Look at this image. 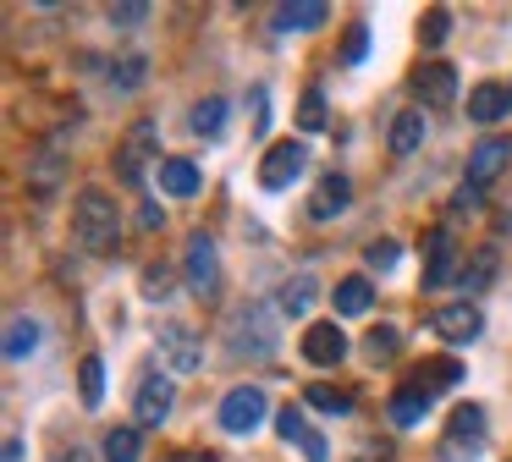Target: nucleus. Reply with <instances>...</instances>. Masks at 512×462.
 Masks as SVG:
<instances>
[{"label": "nucleus", "instance_id": "f257e3e1", "mask_svg": "<svg viewBox=\"0 0 512 462\" xmlns=\"http://www.w3.org/2000/svg\"><path fill=\"white\" fill-rule=\"evenodd\" d=\"M72 231H78V242L89 253H116V231H122L116 198L100 193V187H83L78 204H72Z\"/></svg>", "mask_w": 512, "mask_h": 462}, {"label": "nucleus", "instance_id": "f03ea898", "mask_svg": "<svg viewBox=\"0 0 512 462\" xmlns=\"http://www.w3.org/2000/svg\"><path fill=\"white\" fill-rule=\"evenodd\" d=\"M265 413H270V402H265V391L259 385H232V391L221 396V429L226 435H254L259 424H265Z\"/></svg>", "mask_w": 512, "mask_h": 462}, {"label": "nucleus", "instance_id": "7ed1b4c3", "mask_svg": "<svg viewBox=\"0 0 512 462\" xmlns=\"http://www.w3.org/2000/svg\"><path fill=\"white\" fill-rule=\"evenodd\" d=\"M232 347L248 352V358H270V352H276V325H270V308H265V303L237 308V319H232Z\"/></svg>", "mask_w": 512, "mask_h": 462}, {"label": "nucleus", "instance_id": "20e7f679", "mask_svg": "<svg viewBox=\"0 0 512 462\" xmlns=\"http://www.w3.org/2000/svg\"><path fill=\"white\" fill-rule=\"evenodd\" d=\"M182 270H188V286H193L199 297H215V292H221V259H215V237H210V231H193V237H188Z\"/></svg>", "mask_w": 512, "mask_h": 462}, {"label": "nucleus", "instance_id": "39448f33", "mask_svg": "<svg viewBox=\"0 0 512 462\" xmlns=\"http://www.w3.org/2000/svg\"><path fill=\"white\" fill-rule=\"evenodd\" d=\"M303 165H309V149H303L298 138L276 143V149H265V160H259V187H265V193H281V187H292L303 176Z\"/></svg>", "mask_w": 512, "mask_h": 462}, {"label": "nucleus", "instance_id": "423d86ee", "mask_svg": "<svg viewBox=\"0 0 512 462\" xmlns=\"http://www.w3.org/2000/svg\"><path fill=\"white\" fill-rule=\"evenodd\" d=\"M160 363L177 374H199L204 369V341L193 336L182 319H171V325H160Z\"/></svg>", "mask_w": 512, "mask_h": 462}, {"label": "nucleus", "instance_id": "0eeeda50", "mask_svg": "<svg viewBox=\"0 0 512 462\" xmlns=\"http://www.w3.org/2000/svg\"><path fill=\"white\" fill-rule=\"evenodd\" d=\"M452 281H463L457 275V242H452V231H424V292H441V286H452Z\"/></svg>", "mask_w": 512, "mask_h": 462}, {"label": "nucleus", "instance_id": "6e6552de", "mask_svg": "<svg viewBox=\"0 0 512 462\" xmlns=\"http://www.w3.org/2000/svg\"><path fill=\"white\" fill-rule=\"evenodd\" d=\"M171 402H177V385L166 380V374H144L133 391V413H138V429H160L171 418Z\"/></svg>", "mask_w": 512, "mask_h": 462}, {"label": "nucleus", "instance_id": "1a4fd4ad", "mask_svg": "<svg viewBox=\"0 0 512 462\" xmlns=\"http://www.w3.org/2000/svg\"><path fill=\"white\" fill-rule=\"evenodd\" d=\"M512 165V138H479L474 149H468V171H463V182L468 187H490L501 171Z\"/></svg>", "mask_w": 512, "mask_h": 462}, {"label": "nucleus", "instance_id": "9d476101", "mask_svg": "<svg viewBox=\"0 0 512 462\" xmlns=\"http://www.w3.org/2000/svg\"><path fill=\"white\" fill-rule=\"evenodd\" d=\"M430 325H435V336L441 341H452V347H463V341H474L479 336V308L474 303H446V308H435L430 314Z\"/></svg>", "mask_w": 512, "mask_h": 462}, {"label": "nucleus", "instance_id": "9b49d317", "mask_svg": "<svg viewBox=\"0 0 512 462\" xmlns=\"http://www.w3.org/2000/svg\"><path fill=\"white\" fill-rule=\"evenodd\" d=\"M413 94H419L424 105H452V94H457L452 61H424L419 72H413Z\"/></svg>", "mask_w": 512, "mask_h": 462}, {"label": "nucleus", "instance_id": "f8f14e48", "mask_svg": "<svg viewBox=\"0 0 512 462\" xmlns=\"http://www.w3.org/2000/svg\"><path fill=\"white\" fill-rule=\"evenodd\" d=\"M303 358L309 363H320V369H331V363H342L347 358V336H342V325H309L303 330Z\"/></svg>", "mask_w": 512, "mask_h": 462}, {"label": "nucleus", "instance_id": "ddd939ff", "mask_svg": "<svg viewBox=\"0 0 512 462\" xmlns=\"http://www.w3.org/2000/svg\"><path fill=\"white\" fill-rule=\"evenodd\" d=\"M149 143H155V127H149V121H138V127L122 138V154H116V176H122V182H144Z\"/></svg>", "mask_w": 512, "mask_h": 462}, {"label": "nucleus", "instance_id": "4468645a", "mask_svg": "<svg viewBox=\"0 0 512 462\" xmlns=\"http://www.w3.org/2000/svg\"><path fill=\"white\" fill-rule=\"evenodd\" d=\"M342 209H347V176L342 171H325L320 187H314V198H309V215L314 220H331V215H342Z\"/></svg>", "mask_w": 512, "mask_h": 462}, {"label": "nucleus", "instance_id": "2eb2a0df", "mask_svg": "<svg viewBox=\"0 0 512 462\" xmlns=\"http://www.w3.org/2000/svg\"><path fill=\"white\" fill-rule=\"evenodd\" d=\"M507 110H512V88H501V83H479L474 94H468V116L485 121V127H490V121H501Z\"/></svg>", "mask_w": 512, "mask_h": 462}, {"label": "nucleus", "instance_id": "dca6fc26", "mask_svg": "<svg viewBox=\"0 0 512 462\" xmlns=\"http://www.w3.org/2000/svg\"><path fill=\"white\" fill-rule=\"evenodd\" d=\"M331 17V6L325 0H292V6H276V28L281 33H309V28H320V22Z\"/></svg>", "mask_w": 512, "mask_h": 462}, {"label": "nucleus", "instance_id": "f3484780", "mask_svg": "<svg viewBox=\"0 0 512 462\" xmlns=\"http://www.w3.org/2000/svg\"><path fill=\"white\" fill-rule=\"evenodd\" d=\"M160 187L177 193V198H193L199 193V165L182 160V154H166V160H160Z\"/></svg>", "mask_w": 512, "mask_h": 462}, {"label": "nucleus", "instance_id": "a211bd4d", "mask_svg": "<svg viewBox=\"0 0 512 462\" xmlns=\"http://www.w3.org/2000/svg\"><path fill=\"white\" fill-rule=\"evenodd\" d=\"M369 303H375V286H369L364 275H347V281H336V314H342V319L369 314Z\"/></svg>", "mask_w": 512, "mask_h": 462}, {"label": "nucleus", "instance_id": "6ab92c4d", "mask_svg": "<svg viewBox=\"0 0 512 462\" xmlns=\"http://www.w3.org/2000/svg\"><path fill=\"white\" fill-rule=\"evenodd\" d=\"M457 380H463V363H457V358H424L419 363V380H413V385L435 396V391H452Z\"/></svg>", "mask_w": 512, "mask_h": 462}, {"label": "nucleus", "instance_id": "aec40b11", "mask_svg": "<svg viewBox=\"0 0 512 462\" xmlns=\"http://www.w3.org/2000/svg\"><path fill=\"white\" fill-rule=\"evenodd\" d=\"M424 413H430V391H419V385H402V391L391 396V424L413 429Z\"/></svg>", "mask_w": 512, "mask_h": 462}, {"label": "nucleus", "instance_id": "412c9836", "mask_svg": "<svg viewBox=\"0 0 512 462\" xmlns=\"http://www.w3.org/2000/svg\"><path fill=\"white\" fill-rule=\"evenodd\" d=\"M446 440H485V407H474V402H463V407H452V418H446Z\"/></svg>", "mask_w": 512, "mask_h": 462}, {"label": "nucleus", "instance_id": "4be33fe9", "mask_svg": "<svg viewBox=\"0 0 512 462\" xmlns=\"http://www.w3.org/2000/svg\"><path fill=\"white\" fill-rule=\"evenodd\" d=\"M34 347H39V319L17 314L12 325H6V363H23Z\"/></svg>", "mask_w": 512, "mask_h": 462}, {"label": "nucleus", "instance_id": "5701e85b", "mask_svg": "<svg viewBox=\"0 0 512 462\" xmlns=\"http://www.w3.org/2000/svg\"><path fill=\"white\" fill-rule=\"evenodd\" d=\"M144 457V435H138V424H116L111 435H105V462H138Z\"/></svg>", "mask_w": 512, "mask_h": 462}, {"label": "nucleus", "instance_id": "b1692460", "mask_svg": "<svg viewBox=\"0 0 512 462\" xmlns=\"http://www.w3.org/2000/svg\"><path fill=\"white\" fill-rule=\"evenodd\" d=\"M314 297H320V281H314V275H292V281L281 286L276 308H281V314H309Z\"/></svg>", "mask_w": 512, "mask_h": 462}, {"label": "nucleus", "instance_id": "393cba45", "mask_svg": "<svg viewBox=\"0 0 512 462\" xmlns=\"http://www.w3.org/2000/svg\"><path fill=\"white\" fill-rule=\"evenodd\" d=\"M424 143V116L419 110H402L397 121H391V154H413Z\"/></svg>", "mask_w": 512, "mask_h": 462}, {"label": "nucleus", "instance_id": "a878e982", "mask_svg": "<svg viewBox=\"0 0 512 462\" xmlns=\"http://www.w3.org/2000/svg\"><path fill=\"white\" fill-rule=\"evenodd\" d=\"M490 281H496V248L468 253V264H463V286H468V292H485Z\"/></svg>", "mask_w": 512, "mask_h": 462}, {"label": "nucleus", "instance_id": "bb28decb", "mask_svg": "<svg viewBox=\"0 0 512 462\" xmlns=\"http://www.w3.org/2000/svg\"><path fill=\"white\" fill-rule=\"evenodd\" d=\"M221 127H226V99H199V105H193V132H199V138H221Z\"/></svg>", "mask_w": 512, "mask_h": 462}, {"label": "nucleus", "instance_id": "cd10ccee", "mask_svg": "<svg viewBox=\"0 0 512 462\" xmlns=\"http://www.w3.org/2000/svg\"><path fill=\"white\" fill-rule=\"evenodd\" d=\"M303 402L309 407H320V413H331V418H342V413H353V396L347 391H336V385H309V391H303Z\"/></svg>", "mask_w": 512, "mask_h": 462}, {"label": "nucleus", "instance_id": "c85d7f7f", "mask_svg": "<svg viewBox=\"0 0 512 462\" xmlns=\"http://www.w3.org/2000/svg\"><path fill=\"white\" fill-rule=\"evenodd\" d=\"M78 385H83V407H100V396H105V363L100 358H83Z\"/></svg>", "mask_w": 512, "mask_h": 462}, {"label": "nucleus", "instance_id": "c756f323", "mask_svg": "<svg viewBox=\"0 0 512 462\" xmlns=\"http://www.w3.org/2000/svg\"><path fill=\"white\" fill-rule=\"evenodd\" d=\"M298 127H303V132H320V127H325V94H320V88H303Z\"/></svg>", "mask_w": 512, "mask_h": 462}, {"label": "nucleus", "instance_id": "7c9ffc66", "mask_svg": "<svg viewBox=\"0 0 512 462\" xmlns=\"http://www.w3.org/2000/svg\"><path fill=\"white\" fill-rule=\"evenodd\" d=\"M364 55H369V22H353L342 39V66H358Z\"/></svg>", "mask_w": 512, "mask_h": 462}, {"label": "nucleus", "instance_id": "2f4dec72", "mask_svg": "<svg viewBox=\"0 0 512 462\" xmlns=\"http://www.w3.org/2000/svg\"><path fill=\"white\" fill-rule=\"evenodd\" d=\"M364 347H369V358H386V352H397V347H402V330H397V325H375Z\"/></svg>", "mask_w": 512, "mask_h": 462}, {"label": "nucleus", "instance_id": "473e14b6", "mask_svg": "<svg viewBox=\"0 0 512 462\" xmlns=\"http://www.w3.org/2000/svg\"><path fill=\"white\" fill-rule=\"evenodd\" d=\"M364 259H369V270H391V264L402 259V248L391 237H380V242H369V248H364Z\"/></svg>", "mask_w": 512, "mask_h": 462}, {"label": "nucleus", "instance_id": "72a5a7b5", "mask_svg": "<svg viewBox=\"0 0 512 462\" xmlns=\"http://www.w3.org/2000/svg\"><path fill=\"white\" fill-rule=\"evenodd\" d=\"M276 435H281V440H298V446H303L309 424H303V413H298V407H281V413H276Z\"/></svg>", "mask_w": 512, "mask_h": 462}, {"label": "nucleus", "instance_id": "f704fd0d", "mask_svg": "<svg viewBox=\"0 0 512 462\" xmlns=\"http://www.w3.org/2000/svg\"><path fill=\"white\" fill-rule=\"evenodd\" d=\"M446 33H452V11H446V6L424 11V44H441Z\"/></svg>", "mask_w": 512, "mask_h": 462}, {"label": "nucleus", "instance_id": "c9c22d12", "mask_svg": "<svg viewBox=\"0 0 512 462\" xmlns=\"http://www.w3.org/2000/svg\"><path fill=\"white\" fill-rule=\"evenodd\" d=\"M111 83H116V88L144 83V55H122V66H111Z\"/></svg>", "mask_w": 512, "mask_h": 462}, {"label": "nucleus", "instance_id": "e433bc0d", "mask_svg": "<svg viewBox=\"0 0 512 462\" xmlns=\"http://www.w3.org/2000/svg\"><path fill=\"white\" fill-rule=\"evenodd\" d=\"M144 292H149V297H166V292H171V275H166V264H149V275H144Z\"/></svg>", "mask_w": 512, "mask_h": 462}, {"label": "nucleus", "instance_id": "4c0bfd02", "mask_svg": "<svg viewBox=\"0 0 512 462\" xmlns=\"http://www.w3.org/2000/svg\"><path fill=\"white\" fill-rule=\"evenodd\" d=\"M265 99H270L265 88H254V132H265V127H270V105H265Z\"/></svg>", "mask_w": 512, "mask_h": 462}, {"label": "nucleus", "instance_id": "58836bf2", "mask_svg": "<svg viewBox=\"0 0 512 462\" xmlns=\"http://www.w3.org/2000/svg\"><path fill=\"white\" fill-rule=\"evenodd\" d=\"M138 17H149V6H138V0H133V6H111V22H122V28H127V22H138Z\"/></svg>", "mask_w": 512, "mask_h": 462}, {"label": "nucleus", "instance_id": "ea45409f", "mask_svg": "<svg viewBox=\"0 0 512 462\" xmlns=\"http://www.w3.org/2000/svg\"><path fill=\"white\" fill-rule=\"evenodd\" d=\"M303 457H309V462H325V435H314V429H309V435H303Z\"/></svg>", "mask_w": 512, "mask_h": 462}, {"label": "nucleus", "instance_id": "a19ab883", "mask_svg": "<svg viewBox=\"0 0 512 462\" xmlns=\"http://www.w3.org/2000/svg\"><path fill=\"white\" fill-rule=\"evenodd\" d=\"M474 204H479V187L463 182V193H457V209H474Z\"/></svg>", "mask_w": 512, "mask_h": 462}, {"label": "nucleus", "instance_id": "79ce46f5", "mask_svg": "<svg viewBox=\"0 0 512 462\" xmlns=\"http://www.w3.org/2000/svg\"><path fill=\"white\" fill-rule=\"evenodd\" d=\"M166 462H215L210 451H182V457H166Z\"/></svg>", "mask_w": 512, "mask_h": 462}, {"label": "nucleus", "instance_id": "37998d69", "mask_svg": "<svg viewBox=\"0 0 512 462\" xmlns=\"http://www.w3.org/2000/svg\"><path fill=\"white\" fill-rule=\"evenodd\" d=\"M6 462H23V440H17V435L6 440Z\"/></svg>", "mask_w": 512, "mask_h": 462}, {"label": "nucleus", "instance_id": "c03bdc74", "mask_svg": "<svg viewBox=\"0 0 512 462\" xmlns=\"http://www.w3.org/2000/svg\"><path fill=\"white\" fill-rule=\"evenodd\" d=\"M56 462H89V451H78V446H72V451H61Z\"/></svg>", "mask_w": 512, "mask_h": 462}]
</instances>
